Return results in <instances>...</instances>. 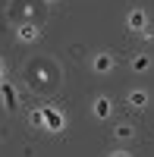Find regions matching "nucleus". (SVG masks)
<instances>
[{
	"mask_svg": "<svg viewBox=\"0 0 154 157\" xmlns=\"http://www.w3.org/2000/svg\"><path fill=\"white\" fill-rule=\"evenodd\" d=\"M129 104H132V107H145V104H148V94H145V91H132V94H129Z\"/></svg>",
	"mask_w": 154,
	"mask_h": 157,
	"instance_id": "8",
	"label": "nucleus"
},
{
	"mask_svg": "<svg viewBox=\"0 0 154 157\" xmlns=\"http://www.w3.org/2000/svg\"><path fill=\"white\" fill-rule=\"evenodd\" d=\"M110 98H98L94 101V116H98V120H107V116H110Z\"/></svg>",
	"mask_w": 154,
	"mask_h": 157,
	"instance_id": "5",
	"label": "nucleus"
},
{
	"mask_svg": "<svg viewBox=\"0 0 154 157\" xmlns=\"http://www.w3.org/2000/svg\"><path fill=\"white\" fill-rule=\"evenodd\" d=\"M91 66H94V72H110V69H113V57H110V54H98Z\"/></svg>",
	"mask_w": 154,
	"mask_h": 157,
	"instance_id": "4",
	"label": "nucleus"
},
{
	"mask_svg": "<svg viewBox=\"0 0 154 157\" xmlns=\"http://www.w3.org/2000/svg\"><path fill=\"white\" fill-rule=\"evenodd\" d=\"M132 132H135V129H132L129 123H120V126H117V138H132Z\"/></svg>",
	"mask_w": 154,
	"mask_h": 157,
	"instance_id": "10",
	"label": "nucleus"
},
{
	"mask_svg": "<svg viewBox=\"0 0 154 157\" xmlns=\"http://www.w3.org/2000/svg\"><path fill=\"white\" fill-rule=\"evenodd\" d=\"M148 66H151V60H148V57H135V60H132V69H135V72H145Z\"/></svg>",
	"mask_w": 154,
	"mask_h": 157,
	"instance_id": "9",
	"label": "nucleus"
},
{
	"mask_svg": "<svg viewBox=\"0 0 154 157\" xmlns=\"http://www.w3.org/2000/svg\"><path fill=\"white\" fill-rule=\"evenodd\" d=\"M107 157H132V154H126V151H113V154H107Z\"/></svg>",
	"mask_w": 154,
	"mask_h": 157,
	"instance_id": "12",
	"label": "nucleus"
},
{
	"mask_svg": "<svg viewBox=\"0 0 154 157\" xmlns=\"http://www.w3.org/2000/svg\"><path fill=\"white\" fill-rule=\"evenodd\" d=\"M25 82H29L35 91L50 94V91L60 85V69H57L50 60H35V63L25 66Z\"/></svg>",
	"mask_w": 154,
	"mask_h": 157,
	"instance_id": "1",
	"label": "nucleus"
},
{
	"mask_svg": "<svg viewBox=\"0 0 154 157\" xmlns=\"http://www.w3.org/2000/svg\"><path fill=\"white\" fill-rule=\"evenodd\" d=\"M0 85H3V63H0Z\"/></svg>",
	"mask_w": 154,
	"mask_h": 157,
	"instance_id": "13",
	"label": "nucleus"
},
{
	"mask_svg": "<svg viewBox=\"0 0 154 157\" xmlns=\"http://www.w3.org/2000/svg\"><path fill=\"white\" fill-rule=\"evenodd\" d=\"M38 25H19V41H38Z\"/></svg>",
	"mask_w": 154,
	"mask_h": 157,
	"instance_id": "6",
	"label": "nucleus"
},
{
	"mask_svg": "<svg viewBox=\"0 0 154 157\" xmlns=\"http://www.w3.org/2000/svg\"><path fill=\"white\" fill-rule=\"evenodd\" d=\"M44 3H60V0H44Z\"/></svg>",
	"mask_w": 154,
	"mask_h": 157,
	"instance_id": "14",
	"label": "nucleus"
},
{
	"mask_svg": "<svg viewBox=\"0 0 154 157\" xmlns=\"http://www.w3.org/2000/svg\"><path fill=\"white\" fill-rule=\"evenodd\" d=\"M0 94H3V104L10 110H16V91H13V85H0Z\"/></svg>",
	"mask_w": 154,
	"mask_h": 157,
	"instance_id": "7",
	"label": "nucleus"
},
{
	"mask_svg": "<svg viewBox=\"0 0 154 157\" xmlns=\"http://www.w3.org/2000/svg\"><path fill=\"white\" fill-rule=\"evenodd\" d=\"M32 126H44V107L32 113Z\"/></svg>",
	"mask_w": 154,
	"mask_h": 157,
	"instance_id": "11",
	"label": "nucleus"
},
{
	"mask_svg": "<svg viewBox=\"0 0 154 157\" xmlns=\"http://www.w3.org/2000/svg\"><path fill=\"white\" fill-rule=\"evenodd\" d=\"M145 22H148L145 10H129V16H126V25H129L132 32H145Z\"/></svg>",
	"mask_w": 154,
	"mask_h": 157,
	"instance_id": "2",
	"label": "nucleus"
},
{
	"mask_svg": "<svg viewBox=\"0 0 154 157\" xmlns=\"http://www.w3.org/2000/svg\"><path fill=\"white\" fill-rule=\"evenodd\" d=\"M44 126L50 129V132H60V129H63V116H60L57 110H50V107H44Z\"/></svg>",
	"mask_w": 154,
	"mask_h": 157,
	"instance_id": "3",
	"label": "nucleus"
}]
</instances>
